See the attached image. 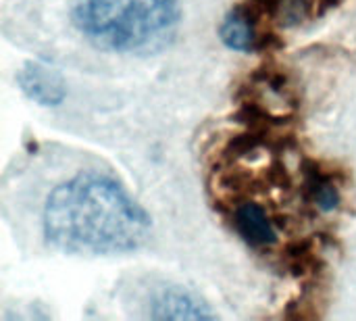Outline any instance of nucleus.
I'll list each match as a JSON object with an SVG mask.
<instances>
[{
  "instance_id": "f03ea898",
  "label": "nucleus",
  "mask_w": 356,
  "mask_h": 321,
  "mask_svg": "<svg viewBox=\"0 0 356 321\" xmlns=\"http://www.w3.org/2000/svg\"><path fill=\"white\" fill-rule=\"evenodd\" d=\"M79 31L100 50L150 54L161 50L179 21L177 0H75Z\"/></svg>"
},
{
  "instance_id": "f257e3e1",
  "label": "nucleus",
  "mask_w": 356,
  "mask_h": 321,
  "mask_svg": "<svg viewBox=\"0 0 356 321\" xmlns=\"http://www.w3.org/2000/svg\"><path fill=\"white\" fill-rule=\"evenodd\" d=\"M150 217L111 173L88 169L56 182L42 201V240L65 255H123L150 238Z\"/></svg>"
},
{
  "instance_id": "423d86ee",
  "label": "nucleus",
  "mask_w": 356,
  "mask_h": 321,
  "mask_svg": "<svg viewBox=\"0 0 356 321\" xmlns=\"http://www.w3.org/2000/svg\"><path fill=\"white\" fill-rule=\"evenodd\" d=\"M305 192L307 201L323 213L336 211L342 203V192L336 175L323 169L319 163H309L305 167Z\"/></svg>"
},
{
  "instance_id": "39448f33",
  "label": "nucleus",
  "mask_w": 356,
  "mask_h": 321,
  "mask_svg": "<svg viewBox=\"0 0 356 321\" xmlns=\"http://www.w3.org/2000/svg\"><path fill=\"white\" fill-rule=\"evenodd\" d=\"M232 221L240 238L254 249H269L277 244V230L267 211L259 203H240L234 207Z\"/></svg>"
},
{
  "instance_id": "0eeeda50",
  "label": "nucleus",
  "mask_w": 356,
  "mask_h": 321,
  "mask_svg": "<svg viewBox=\"0 0 356 321\" xmlns=\"http://www.w3.org/2000/svg\"><path fill=\"white\" fill-rule=\"evenodd\" d=\"M219 36L221 42L229 48V50H238V52H250L259 48V31H257V23L250 19L248 13L242 10V6L229 10L223 17V23L219 27Z\"/></svg>"
},
{
  "instance_id": "7ed1b4c3",
  "label": "nucleus",
  "mask_w": 356,
  "mask_h": 321,
  "mask_svg": "<svg viewBox=\"0 0 356 321\" xmlns=\"http://www.w3.org/2000/svg\"><path fill=\"white\" fill-rule=\"evenodd\" d=\"M148 318L152 320H213L211 307L196 295L179 286H161L148 301Z\"/></svg>"
},
{
  "instance_id": "20e7f679",
  "label": "nucleus",
  "mask_w": 356,
  "mask_h": 321,
  "mask_svg": "<svg viewBox=\"0 0 356 321\" xmlns=\"http://www.w3.org/2000/svg\"><path fill=\"white\" fill-rule=\"evenodd\" d=\"M17 84L21 92L40 107H56L67 96L63 75L42 63H25L17 73Z\"/></svg>"
},
{
  "instance_id": "6e6552de",
  "label": "nucleus",
  "mask_w": 356,
  "mask_h": 321,
  "mask_svg": "<svg viewBox=\"0 0 356 321\" xmlns=\"http://www.w3.org/2000/svg\"><path fill=\"white\" fill-rule=\"evenodd\" d=\"M338 2H342V0H305V8H307L311 15H321V13H325L327 8L336 6Z\"/></svg>"
}]
</instances>
